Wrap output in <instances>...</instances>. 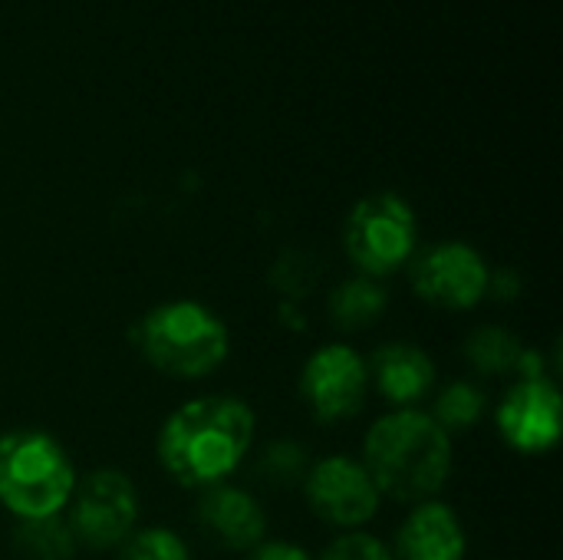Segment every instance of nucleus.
Masks as SVG:
<instances>
[{"mask_svg": "<svg viewBox=\"0 0 563 560\" xmlns=\"http://www.w3.org/2000/svg\"><path fill=\"white\" fill-rule=\"evenodd\" d=\"M254 413L234 396H205L175 409L158 432V462L185 488H214L244 462Z\"/></svg>", "mask_w": 563, "mask_h": 560, "instance_id": "nucleus-1", "label": "nucleus"}, {"mask_svg": "<svg viewBox=\"0 0 563 560\" xmlns=\"http://www.w3.org/2000/svg\"><path fill=\"white\" fill-rule=\"evenodd\" d=\"M363 469L379 495L393 502H432L452 472V436H445L429 413L396 409L366 432Z\"/></svg>", "mask_w": 563, "mask_h": 560, "instance_id": "nucleus-2", "label": "nucleus"}, {"mask_svg": "<svg viewBox=\"0 0 563 560\" xmlns=\"http://www.w3.org/2000/svg\"><path fill=\"white\" fill-rule=\"evenodd\" d=\"M76 488L66 449L36 429L0 436V505L20 521L59 515Z\"/></svg>", "mask_w": 563, "mask_h": 560, "instance_id": "nucleus-3", "label": "nucleus"}, {"mask_svg": "<svg viewBox=\"0 0 563 560\" xmlns=\"http://www.w3.org/2000/svg\"><path fill=\"white\" fill-rule=\"evenodd\" d=\"M139 350L165 376L201 380L228 360L231 337L221 317L208 307L172 300L139 323Z\"/></svg>", "mask_w": 563, "mask_h": 560, "instance_id": "nucleus-4", "label": "nucleus"}, {"mask_svg": "<svg viewBox=\"0 0 563 560\" xmlns=\"http://www.w3.org/2000/svg\"><path fill=\"white\" fill-rule=\"evenodd\" d=\"M419 241V224L406 198L379 191L363 198L343 228V248L363 277H389L409 264Z\"/></svg>", "mask_w": 563, "mask_h": 560, "instance_id": "nucleus-5", "label": "nucleus"}, {"mask_svg": "<svg viewBox=\"0 0 563 560\" xmlns=\"http://www.w3.org/2000/svg\"><path fill=\"white\" fill-rule=\"evenodd\" d=\"M66 525L82 548H119L139 525V492L132 479L115 469H99L76 482Z\"/></svg>", "mask_w": 563, "mask_h": 560, "instance_id": "nucleus-6", "label": "nucleus"}, {"mask_svg": "<svg viewBox=\"0 0 563 560\" xmlns=\"http://www.w3.org/2000/svg\"><path fill=\"white\" fill-rule=\"evenodd\" d=\"M488 264L462 241H442L412 264V290L442 310H472L488 297Z\"/></svg>", "mask_w": 563, "mask_h": 560, "instance_id": "nucleus-7", "label": "nucleus"}, {"mask_svg": "<svg viewBox=\"0 0 563 560\" xmlns=\"http://www.w3.org/2000/svg\"><path fill=\"white\" fill-rule=\"evenodd\" d=\"M366 393L369 366L346 343L320 347L300 373V396L320 422L353 419L363 409Z\"/></svg>", "mask_w": 563, "mask_h": 560, "instance_id": "nucleus-8", "label": "nucleus"}, {"mask_svg": "<svg viewBox=\"0 0 563 560\" xmlns=\"http://www.w3.org/2000/svg\"><path fill=\"white\" fill-rule=\"evenodd\" d=\"M303 495L310 512L333 528H363L379 512V488L373 485L363 462L346 455H330L310 465L303 479Z\"/></svg>", "mask_w": 563, "mask_h": 560, "instance_id": "nucleus-9", "label": "nucleus"}, {"mask_svg": "<svg viewBox=\"0 0 563 560\" xmlns=\"http://www.w3.org/2000/svg\"><path fill=\"white\" fill-rule=\"evenodd\" d=\"M563 403L558 386L544 380H521L498 406V432L521 455H544L561 442Z\"/></svg>", "mask_w": 563, "mask_h": 560, "instance_id": "nucleus-10", "label": "nucleus"}, {"mask_svg": "<svg viewBox=\"0 0 563 560\" xmlns=\"http://www.w3.org/2000/svg\"><path fill=\"white\" fill-rule=\"evenodd\" d=\"M468 538L462 518L445 502L412 505L396 535V560H465Z\"/></svg>", "mask_w": 563, "mask_h": 560, "instance_id": "nucleus-11", "label": "nucleus"}, {"mask_svg": "<svg viewBox=\"0 0 563 560\" xmlns=\"http://www.w3.org/2000/svg\"><path fill=\"white\" fill-rule=\"evenodd\" d=\"M198 521L214 541L231 551H254L267 531V515L261 502L251 492L231 485H214L205 492L198 505Z\"/></svg>", "mask_w": 563, "mask_h": 560, "instance_id": "nucleus-12", "label": "nucleus"}, {"mask_svg": "<svg viewBox=\"0 0 563 560\" xmlns=\"http://www.w3.org/2000/svg\"><path fill=\"white\" fill-rule=\"evenodd\" d=\"M369 380L379 396L396 409H412L435 386V363L416 343H389L373 356Z\"/></svg>", "mask_w": 563, "mask_h": 560, "instance_id": "nucleus-13", "label": "nucleus"}, {"mask_svg": "<svg viewBox=\"0 0 563 560\" xmlns=\"http://www.w3.org/2000/svg\"><path fill=\"white\" fill-rule=\"evenodd\" d=\"M386 290L373 277H353L340 284L330 297V314L343 330H363L386 314Z\"/></svg>", "mask_w": 563, "mask_h": 560, "instance_id": "nucleus-14", "label": "nucleus"}, {"mask_svg": "<svg viewBox=\"0 0 563 560\" xmlns=\"http://www.w3.org/2000/svg\"><path fill=\"white\" fill-rule=\"evenodd\" d=\"M76 548L79 545L73 531L59 515L20 521V528L13 531V554L20 560H73Z\"/></svg>", "mask_w": 563, "mask_h": 560, "instance_id": "nucleus-15", "label": "nucleus"}, {"mask_svg": "<svg viewBox=\"0 0 563 560\" xmlns=\"http://www.w3.org/2000/svg\"><path fill=\"white\" fill-rule=\"evenodd\" d=\"M525 343L501 330V327H478L468 340H465V356L468 363L485 373V376H505V373H518Z\"/></svg>", "mask_w": 563, "mask_h": 560, "instance_id": "nucleus-16", "label": "nucleus"}, {"mask_svg": "<svg viewBox=\"0 0 563 560\" xmlns=\"http://www.w3.org/2000/svg\"><path fill=\"white\" fill-rule=\"evenodd\" d=\"M445 436L468 432L482 422L485 416V393L472 383H452L439 393L435 413H429Z\"/></svg>", "mask_w": 563, "mask_h": 560, "instance_id": "nucleus-17", "label": "nucleus"}, {"mask_svg": "<svg viewBox=\"0 0 563 560\" xmlns=\"http://www.w3.org/2000/svg\"><path fill=\"white\" fill-rule=\"evenodd\" d=\"M119 560H191L188 545L168 528H142L132 531L119 545Z\"/></svg>", "mask_w": 563, "mask_h": 560, "instance_id": "nucleus-18", "label": "nucleus"}, {"mask_svg": "<svg viewBox=\"0 0 563 560\" xmlns=\"http://www.w3.org/2000/svg\"><path fill=\"white\" fill-rule=\"evenodd\" d=\"M310 472V459H307V449L297 446V442H274L264 459H261V475L277 485V488H290V485H300Z\"/></svg>", "mask_w": 563, "mask_h": 560, "instance_id": "nucleus-19", "label": "nucleus"}, {"mask_svg": "<svg viewBox=\"0 0 563 560\" xmlns=\"http://www.w3.org/2000/svg\"><path fill=\"white\" fill-rule=\"evenodd\" d=\"M320 560H396L393 558V551L379 541V538H373V535H363V531H350V535H343V538H336Z\"/></svg>", "mask_w": 563, "mask_h": 560, "instance_id": "nucleus-20", "label": "nucleus"}, {"mask_svg": "<svg viewBox=\"0 0 563 560\" xmlns=\"http://www.w3.org/2000/svg\"><path fill=\"white\" fill-rule=\"evenodd\" d=\"M247 560H310V554L290 541H271V545H257Z\"/></svg>", "mask_w": 563, "mask_h": 560, "instance_id": "nucleus-21", "label": "nucleus"}]
</instances>
